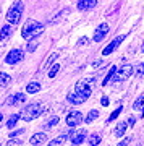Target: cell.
Returning a JSON list of instances; mask_svg holds the SVG:
<instances>
[{
    "label": "cell",
    "mask_w": 144,
    "mask_h": 146,
    "mask_svg": "<svg viewBox=\"0 0 144 146\" xmlns=\"http://www.w3.org/2000/svg\"><path fill=\"white\" fill-rule=\"evenodd\" d=\"M143 107H144V96H139L138 99H136V102L133 104V109L139 110V109H143Z\"/></svg>",
    "instance_id": "24"
},
{
    "label": "cell",
    "mask_w": 144,
    "mask_h": 146,
    "mask_svg": "<svg viewBox=\"0 0 144 146\" xmlns=\"http://www.w3.org/2000/svg\"><path fill=\"white\" fill-rule=\"evenodd\" d=\"M96 3H97V0H79L78 2V8L86 11V10H91L92 7H96Z\"/></svg>",
    "instance_id": "11"
},
{
    "label": "cell",
    "mask_w": 144,
    "mask_h": 146,
    "mask_svg": "<svg viewBox=\"0 0 144 146\" xmlns=\"http://www.w3.org/2000/svg\"><path fill=\"white\" fill-rule=\"evenodd\" d=\"M42 31H44V26H42L41 23L31 20V21H28L24 26H23V29H21V36L24 37V39H28V41H31V39H34V37H39V34H41Z\"/></svg>",
    "instance_id": "2"
},
{
    "label": "cell",
    "mask_w": 144,
    "mask_h": 146,
    "mask_svg": "<svg viewBox=\"0 0 144 146\" xmlns=\"http://www.w3.org/2000/svg\"><path fill=\"white\" fill-rule=\"evenodd\" d=\"M97 117H99V110H91L88 114V117H86V123H92Z\"/></svg>",
    "instance_id": "21"
},
{
    "label": "cell",
    "mask_w": 144,
    "mask_h": 146,
    "mask_svg": "<svg viewBox=\"0 0 144 146\" xmlns=\"http://www.w3.org/2000/svg\"><path fill=\"white\" fill-rule=\"evenodd\" d=\"M58 70H60V65H58V63H55V65H54L50 70H49V76H50V78H54V76L57 75V72H58Z\"/></svg>",
    "instance_id": "28"
},
{
    "label": "cell",
    "mask_w": 144,
    "mask_h": 146,
    "mask_svg": "<svg viewBox=\"0 0 144 146\" xmlns=\"http://www.w3.org/2000/svg\"><path fill=\"white\" fill-rule=\"evenodd\" d=\"M44 110H46V107L42 104H39V102L28 104L24 109H23V112H21V119L24 120V122H31V120L41 117V115L44 114Z\"/></svg>",
    "instance_id": "1"
},
{
    "label": "cell",
    "mask_w": 144,
    "mask_h": 146,
    "mask_svg": "<svg viewBox=\"0 0 144 146\" xmlns=\"http://www.w3.org/2000/svg\"><path fill=\"white\" fill-rule=\"evenodd\" d=\"M123 39H125V34H122V36H118V37H115V39H113V41L102 50V55H108V54H112L113 50H115L120 44H122V41H123Z\"/></svg>",
    "instance_id": "9"
},
{
    "label": "cell",
    "mask_w": 144,
    "mask_h": 146,
    "mask_svg": "<svg viewBox=\"0 0 144 146\" xmlns=\"http://www.w3.org/2000/svg\"><path fill=\"white\" fill-rule=\"evenodd\" d=\"M70 135H71V133H63V135L57 136V138H54V140L49 143V146H63L65 141H67V138H70Z\"/></svg>",
    "instance_id": "12"
},
{
    "label": "cell",
    "mask_w": 144,
    "mask_h": 146,
    "mask_svg": "<svg viewBox=\"0 0 144 146\" xmlns=\"http://www.w3.org/2000/svg\"><path fill=\"white\" fill-rule=\"evenodd\" d=\"M122 110H123V107L120 106V107H118L117 110H113V112H112V115L108 117V120H107V122H112V120H115V119H117V117H118L120 114H122Z\"/></svg>",
    "instance_id": "27"
},
{
    "label": "cell",
    "mask_w": 144,
    "mask_h": 146,
    "mask_svg": "<svg viewBox=\"0 0 144 146\" xmlns=\"http://www.w3.org/2000/svg\"><path fill=\"white\" fill-rule=\"evenodd\" d=\"M84 138H86V130H84V128H81L79 131L71 133V143L73 145H81L83 141H84Z\"/></svg>",
    "instance_id": "10"
},
{
    "label": "cell",
    "mask_w": 144,
    "mask_h": 146,
    "mask_svg": "<svg viewBox=\"0 0 144 146\" xmlns=\"http://www.w3.org/2000/svg\"><path fill=\"white\" fill-rule=\"evenodd\" d=\"M115 73H117V67H112V68H110V72L107 73V76H105V78H104V81H102L104 86H105V84H107L108 81L113 78V75H115Z\"/></svg>",
    "instance_id": "22"
},
{
    "label": "cell",
    "mask_w": 144,
    "mask_h": 146,
    "mask_svg": "<svg viewBox=\"0 0 144 146\" xmlns=\"http://www.w3.org/2000/svg\"><path fill=\"white\" fill-rule=\"evenodd\" d=\"M57 123H58V117H52L50 120H47V122H46V125H44V127L49 130V128H54Z\"/></svg>",
    "instance_id": "26"
},
{
    "label": "cell",
    "mask_w": 144,
    "mask_h": 146,
    "mask_svg": "<svg viewBox=\"0 0 144 146\" xmlns=\"http://www.w3.org/2000/svg\"><path fill=\"white\" fill-rule=\"evenodd\" d=\"M138 75L139 76H144V63H141L138 67Z\"/></svg>",
    "instance_id": "32"
},
{
    "label": "cell",
    "mask_w": 144,
    "mask_h": 146,
    "mask_svg": "<svg viewBox=\"0 0 144 146\" xmlns=\"http://www.w3.org/2000/svg\"><path fill=\"white\" fill-rule=\"evenodd\" d=\"M21 133H23V130H16V131H13V133H10V138H15V136L21 135Z\"/></svg>",
    "instance_id": "33"
},
{
    "label": "cell",
    "mask_w": 144,
    "mask_h": 146,
    "mask_svg": "<svg viewBox=\"0 0 144 146\" xmlns=\"http://www.w3.org/2000/svg\"><path fill=\"white\" fill-rule=\"evenodd\" d=\"M2 119H3V114H0V120H2Z\"/></svg>",
    "instance_id": "38"
},
{
    "label": "cell",
    "mask_w": 144,
    "mask_h": 146,
    "mask_svg": "<svg viewBox=\"0 0 144 146\" xmlns=\"http://www.w3.org/2000/svg\"><path fill=\"white\" fill-rule=\"evenodd\" d=\"M11 83V76L8 73H0V86L2 88H8V84Z\"/></svg>",
    "instance_id": "16"
},
{
    "label": "cell",
    "mask_w": 144,
    "mask_h": 146,
    "mask_svg": "<svg viewBox=\"0 0 144 146\" xmlns=\"http://www.w3.org/2000/svg\"><path fill=\"white\" fill-rule=\"evenodd\" d=\"M37 44H39V37H34V39H31V41L28 42V50L29 52H34L36 50Z\"/></svg>",
    "instance_id": "23"
},
{
    "label": "cell",
    "mask_w": 144,
    "mask_h": 146,
    "mask_svg": "<svg viewBox=\"0 0 144 146\" xmlns=\"http://www.w3.org/2000/svg\"><path fill=\"white\" fill-rule=\"evenodd\" d=\"M18 119H21V114H15V115H11L10 120L7 122V127L8 128H13V127L16 125V122H18Z\"/></svg>",
    "instance_id": "20"
},
{
    "label": "cell",
    "mask_w": 144,
    "mask_h": 146,
    "mask_svg": "<svg viewBox=\"0 0 144 146\" xmlns=\"http://www.w3.org/2000/svg\"><path fill=\"white\" fill-rule=\"evenodd\" d=\"M26 91H28L29 94H36V93L41 91V84L36 83V81H32V83H29L28 86H26Z\"/></svg>",
    "instance_id": "18"
},
{
    "label": "cell",
    "mask_w": 144,
    "mask_h": 146,
    "mask_svg": "<svg viewBox=\"0 0 144 146\" xmlns=\"http://www.w3.org/2000/svg\"><path fill=\"white\" fill-rule=\"evenodd\" d=\"M126 127H128V123H126V122H120L118 125H117V128H115V136H117V138H122V136L125 135Z\"/></svg>",
    "instance_id": "15"
},
{
    "label": "cell",
    "mask_w": 144,
    "mask_h": 146,
    "mask_svg": "<svg viewBox=\"0 0 144 146\" xmlns=\"http://www.w3.org/2000/svg\"><path fill=\"white\" fill-rule=\"evenodd\" d=\"M129 141H131V138H125V140L122 141V143H120L118 146H126V145H128V143H129Z\"/></svg>",
    "instance_id": "34"
},
{
    "label": "cell",
    "mask_w": 144,
    "mask_h": 146,
    "mask_svg": "<svg viewBox=\"0 0 144 146\" xmlns=\"http://www.w3.org/2000/svg\"><path fill=\"white\" fill-rule=\"evenodd\" d=\"M7 146H21V143L18 140H15V138H11V140L7 143Z\"/></svg>",
    "instance_id": "30"
},
{
    "label": "cell",
    "mask_w": 144,
    "mask_h": 146,
    "mask_svg": "<svg viewBox=\"0 0 144 146\" xmlns=\"http://www.w3.org/2000/svg\"><path fill=\"white\" fill-rule=\"evenodd\" d=\"M107 33H108V25H107V23H102V25H99V26H97V29H96V33H94L92 39L96 42H100L104 37L107 36Z\"/></svg>",
    "instance_id": "8"
},
{
    "label": "cell",
    "mask_w": 144,
    "mask_h": 146,
    "mask_svg": "<svg viewBox=\"0 0 144 146\" xmlns=\"http://www.w3.org/2000/svg\"><path fill=\"white\" fill-rule=\"evenodd\" d=\"M102 141V138H100V135H91L89 136V145L91 146H96V145H99Z\"/></svg>",
    "instance_id": "25"
},
{
    "label": "cell",
    "mask_w": 144,
    "mask_h": 146,
    "mask_svg": "<svg viewBox=\"0 0 144 146\" xmlns=\"http://www.w3.org/2000/svg\"><path fill=\"white\" fill-rule=\"evenodd\" d=\"M46 140H47L46 133H34V135L31 136V140H29V143L36 146V145H41V143H44Z\"/></svg>",
    "instance_id": "14"
},
{
    "label": "cell",
    "mask_w": 144,
    "mask_h": 146,
    "mask_svg": "<svg viewBox=\"0 0 144 146\" xmlns=\"http://www.w3.org/2000/svg\"><path fill=\"white\" fill-rule=\"evenodd\" d=\"M81 122H83V114L78 112V110H71V112L67 115V125L70 127V128H75V127L79 125Z\"/></svg>",
    "instance_id": "6"
},
{
    "label": "cell",
    "mask_w": 144,
    "mask_h": 146,
    "mask_svg": "<svg viewBox=\"0 0 144 146\" xmlns=\"http://www.w3.org/2000/svg\"><path fill=\"white\" fill-rule=\"evenodd\" d=\"M20 60H23V50H21V49H13V50H10L8 55L5 57V62L8 63V65H15V63H18Z\"/></svg>",
    "instance_id": "7"
},
{
    "label": "cell",
    "mask_w": 144,
    "mask_h": 146,
    "mask_svg": "<svg viewBox=\"0 0 144 146\" xmlns=\"http://www.w3.org/2000/svg\"><path fill=\"white\" fill-rule=\"evenodd\" d=\"M67 99H68V102H71V104H81V102L86 101V98L81 96V94H78V93H70L67 96Z\"/></svg>",
    "instance_id": "13"
},
{
    "label": "cell",
    "mask_w": 144,
    "mask_h": 146,
    "mask_svg": "<svg viewBox=\"0 0 144 146\" xmlns=\"http://www.w3.org/2000/svg\"><path fill=\"white\" fill-rule=\"evenodd\" d=\"M21 15H23V3H21V2H16L15 5L8 10V13H7V21H8V25H18L20 20H21Z\"/></svg>",
    "instance_id": "4"
},
{
    "label": "cell",
    "mask_w": 144,
    "mask_h": 146,
    "mask_svg": "<svg viewBox=\"0 0 144 146\" xmlns=\"http://www.w3.org/2000/svg\"><path fill=\"white\" fill-rule=\"evenodd\" d=\"M141 50H143V52H144V42H143V47H141Z\"/></svg>",
    "instance_id": "37"
},
{
    "label": "cell",
    "mask_w": 144,
    "mask_h": 146,
    "mask_svg": "<svg viewBox=\"0 0 144 146\" xmlns=\"http://www.w3.org/2000/svg\"><path fill=\"white\" fill-rule=\"evenodd\" d=\"M10 34H11V25H5L0 31V41H5Z\"/></svg>",
    "instance_id": "19"
},
{
    "label": "cell",
    "mask_w": 144,
    "mask_h": 146,
    "mask_svg": "<svg viewBox=\"0 0 144 146\" xmlns=\"http://www.w3.org/2000/svg\"><path fill=\"white\" fill-rule=\"evenodd\" d=\"M134 122H136V119H134V117H129L126 123H129V125H134Z\"/></svg>",
    "instance_id": "36"
},
{
    "label": "cell",
    "mask_w": 144,
    "mask_h": 146,
    "mask_svg": "<svg viewBox=\"0 0 144 146\" xmlns=\"http://www.w3.org/2000/svg\"><path fill=\"white\" fill-rule=\"evenodd\" d=\"M57 57H58V54H52V55H50V57H49V60H47V63H46V67H50V65H52V63H54V60H55V58Z\"/></svg>",
    "instance_id": "29"
},
{
    "label": "cell",
    "mask_w": 144,
    "mask_h": 146,
    "mask_svg": "<svg viewBox=\"0 0 144 146\" xmlns=\"http://www.w3.org/2000/svg\"><path fill=\"white\" fill-rule=\"evenodd\" d=\"M94 83H96V80L94 78H86V80H81V81H78L76 83V93L81 94V96H84L86 99H88L89 96H91V93H92V86Z\"/></svg>",
    "instance_id": "3"
},
{
    "label": "cell",
    "mask_w": 144,
    "mask_h": 146,
    "mask_svg": "<svg viewBox=\"0 0 144 146\" xmlns=\"http://www.w3.org/2000/svg\"><path fill=\"white\" fill-rule=\"evenodd\" d=\"M133 67L131 65H123V67H120V68H117V73L113 75V84H118V83H122V81H125V80H128L131 75H133Z\"/></svg>",
    "instance_id": "5"
},
{
    "label": "cell",
    "mask_w": 144,
    "mask_h": 146,
    "mask_svg": "<svg viewBox=\"0 0 144 146\" xmlns=\"http://www.w3.org/2000/svg\"><path fill=\"white\" fill-rule=\"evenodd\" d=\"M100 104L107 107V106H108V98H102V99H100Z\"/></svg>",
    "instance_id": "35"
},
{
    "label": "cell",
    "mask_w": 144,
    "mask_h": 146,
    "mask_svg": "<svg viewBox=\"0 0 144 146\" xmlns=\"http://www.w3.org/2000/svg\"><path fill=\"white\" fill-rule=\"evenodd\" d=\"M88 42H89V39H88V37H81V39L78 41V46H79V47H81V46H86Z\"/></svg>",
    "instance_id": "31"
},
{
    "label": "cell",
    "mask_w": 144,
    "mask_h": 146,
    "mask_svg": "<svg viewBox=\"0 0 144 146\" xmlns=\"http://www.w3.org/2000/svg\"><path fill=\"white\" fill-rule=\"evenodd\" d=\"M24 99H26L24 94L18 93V94H15V96H11L10 101H8V104H20V102H24Z\"/></svg>",
    "instance_id": "17"
}]
</instances>
